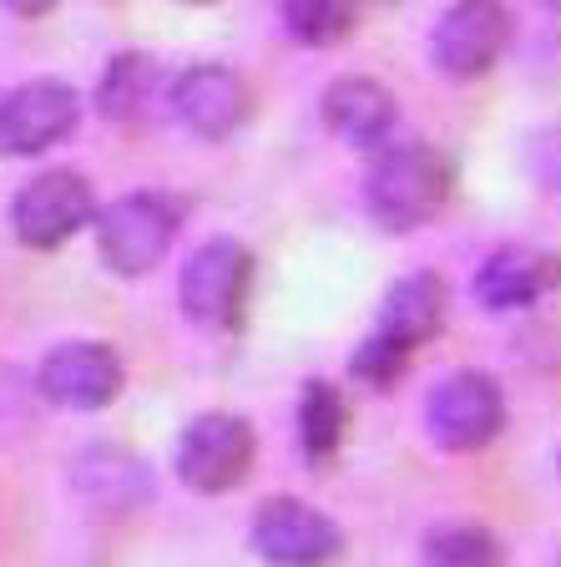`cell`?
Returning <instances> with one entry per match:
<instances>
[{"mask_svg":"<svg viewBox=\"0 0 561 567\" xmlns=\"http://www.w3.org/2000/svg\"><path fill=\"white\" fill-rule=\"evenodd\" d=\"M450 188H456V163L435 142H399L374 157L364 177V208L380 228L409 234L450 203Z\"/></svg>","mask_w":561,"mask_h":567,"instance_id":"obj_1","label":"cell"},{"mask_svg":"<svg viewBox=\"0 0 561 567\" xmlns=\"http://www.w3.org/2000/svg\"><path fill=\"white\" fill-rule=\"evenodd\" d=\"M183 208L163 193H127L112 208L96 213V254L112 274L122 279H142L163 264V254L173 248Z\"/></svg>","mask_w":561,"mask_h":567,"instance_id":"obj_2","label":"cell"},{"mask_svg":"<svg viewBox=\"0 0 561 567\" xmlns=\"http://www.w3.org/2000/svg\"><path fill=\"white\" fill-rule=\"evenodd\" d=\"M248 284H253V254L238 238H208L183 264L177 305L202 330H233L238 319H243Z\"/></svg>","mask_w":561,"mask_h":567,"instance_id":"obj_3","label":"cell"},{"mask_svg":"<svg viewBox=\"0 0 561 567\" xmlns=\"http://www.w3.org/2000/svg\"><path fill=\"white\" fill-rule=\"evenodd\" d=\"M253 456H258L253 425L243 415L208 411L183 431L173 466L187 492L222 496V492H233V486H243V476L253 472Z\"/></svg>","mask_w":561,"mask_h":567,"instance_id":"obj_4","label":"cell"},{"mask_svg":"<svg viewBox=\"0 0 561 567\" xmlns=\"http://www.w3.org/2000/svg\"><path fill=\"white\" fill-rule=\"evenodd\" d=\"M96 224V198L92 183L71 167H51V173L31 177L11 203V228L25 248L51 254V248L71 244L82 228Z\"/></svg>","mask_w":561,"mask_h":567,"instance_id":"obj_5","label":"cell"},{"mask_svg":"<svg viewBox=\"0 0 561 567\" xmlns=\"http://www.w3.org/2000/svg\"><path fill=\"white\" fill-rule=\"evenodd\" d=\"M425 421H430L435 446L445 451H480L491 446L506 431V395L491 375L480 370H460V375L440 380L430 390V405H425Z\"/></svg>","mask_w":561,"mask_h":567,"instance_id":"obj_6","label":"cell"},{"mask_svg":"<svg viewBox=\"0 0 561 567\" xmlns=\"http://www.w3.org/2000/svg\"><path fill=\"white\" fill-rule=\"evenodd\" d=\"M506 41H511V11H506L501 0H456L435 21L430 56L445 76L476 82V76H486L501 61Z\"/></svg>","mask_w":561,"mask_h":567,"instance_id":"obj_7","label":"cell"},{"mask_svg":"<svg viewBox=\"0 0 561 567\" xmlns=\"http://www.w3.org/2000/svg\"><path fill=\"white\" fill-rule=\"evenodd\" d=\"M253 553L269 567H329L344 553V532L299 496H273L253 517Z\"/></svg>","mask_w":561,"mask_h":567,"instance_id":"obj_8","label":"cell"},{"mask_svg":"<svg viewBox=\"0 0 561 567\" xmlns=\"http://www.w3.org/2000/svg\"><path fill=\"white\" fill-rule=\"evenodd\" d=\"M82 122V96L66 82H25L0 96V157H35L66 142Z\"/></svg>","mask_w":561,"mask_h":567,"instance_id":"obj_9","label":"cell"},{"mask_svg":"<svg viewBox=\"0 0 561 567\" xmlns=\"http://www.w3.org/2000/svg\"><path fill=\"white\" fill-rule=\"evenodd\" d=\"M35 390L61 411H102L122 395V360L102 340H71L41 360Z\"/></svg>","mask_w":561,"mask_h":567,"instance_id":"obj_10","label":"cell"},{"mask_svg":"<svg viewBox=\"0 0 561 567\" xmlns=\"http://www.w3.org/2000/svg\"><path fill=\"white\" fill-rule=\"evenodd\" d=\"M167 106H173V117L193 137L222 142V137H233L238 122L248 117V92L238 82V71L218 66V61H202V66H187L167 86Z\"/></svg>","mask_w":561,"mask_h":567,"instance_id":"obj_11","label":"cell"},{"mask_svg":"<svg viewBox=\"0 0 561 567\" xmlns=\"http://www.w3.org/2000/svg\"><path fill=\"white\" fill-rule=\"evenodd\" d=\"M561 284V259L557 254H541V248H496L491 259L480 264L476 274V299L486 309H521L531 299L551 295Z\"/></svg>","mask_w":561,"mask_h":567,"instance_id":"obj_12","label":"cell"},{"mask_svg":"<svg viewBox=\"0 0 561 567\" xmlns=\"http://www.w3.org/2000/svg\"><path fill=\"white\" fill-rule=\"evenodd\" d=\"M324 122L334 137L370 153L395 127V96H389L385 82H374V76H340L324 92Z\"/></svg>","mask_w":561,"mask_h":567,"instance_id":"obj_13","label":"cell"},{"mask_svg":"<svg viewBox=\"0 0 561 567\" xmlns=\"http://www.w3.org/2000/svg\"><path fill=\"white\" fill-rule=\"evenodd\" d=\"M445 309H450V295H445L440 274H430V269L405 274V279L385 295V305H380V324H374V330L399 340L405 350H415V344L440 334Z\"/></svg>","mask_w":561,"mask_h":567,"instance_id":"obj_14","label":"cell"},{"mask_svg":"<svg viewBox=\"0 0 561 567\" xmlns=\"http://www.w3.org/2000/svg\"><path fill=\"white\" fill-rule=\"evenodd\" d=\"M167 86H163V66L142 51H122V56L106 61L102 86H96V106H102L106 122H122V127H142L163 106Z\"/></svg>","mask_w":561,"mask_h":567,"instance_id":"obj_15","label":"cell"},{"mask_svg":"<svg viewBox=\"0 0 561 567\" xmlns=\"http://www.w3.org/2000/svg\"><path fill=\"white\" fill-rule=\"evenodd\" d=\"M76 492L92 496L96 507H112V512H127L137 507L147 496V472L132 451H117V446H92L76 456Z\"/></svg>","mask_w":561,"mask_h":567,"instance_id":"obj_16","label":"cell"},{"mask_svg":"<svg viewBox=\"0 0 561 567\" xmlns=\"http://www.w3.org/2000/svg\"><path fill=\"white\" fill-rule=\"evenodd\" d=\"M344 431H350V401L340 395V385L309 380L304 395H299V446H304V456L329 461L344 446Z\"/></svg>","mask_w":561,"mask_h":567,"instance_id":"obj_17","label":"cell"},{"mask_svg":"<svg viewBox=\"0 0 561 567\" xmlns=\"http://www.w3.org/2000/svg\"><path fill=\"white\" fill-rule=\"evenodd\" d=\"M364 0H283V31L299 47H340L354 31Z\"/></svg>","mask_w":561,"mask_h":567,"instance_id":"obj_18","label":"cell"},{"mask_svg":"<svg viewBox=\"0 0 561 567\" xmlns=\"http://www.w3.org/2000/svg\"><path fill=\"white\" fill-rule=\"evenodd\" d=\"M425 567H506V553L486 527H445L425 543Z\"/></svg>","mask_w":561,"mask_h":567,"instance_id":"obj_19","label":"cell"},{"mask_svg":"<svg viewBox=\"0 0 561 567\" xmlns=\"http://www.w3.org/2000/svg\"><path fill=\"white\" fill-rule=\"evenodd\" d=\"M409 354H415V350H405V344H399V340H389V334H380V330H374L370 340H364L360 350H354L350 370L364 380V385L385 390V385H395V380L409 370Z\"/></svg>","mask_w":561,"mask_h":567,"instance_id":"obj_20","label":"cell"},{"mask_svg":"<svg viewBox=\"0 0 561 567\" xmlns=\"http://www.w3.org/2000/svg\"><path fill=\"white\" fill-rule=\"evenodd\" d=\"M531 167H537V177L551 193H561V127L541 132V137L531 142Z\"/></svg>","mask_w":561,"mask_h":567,"instance_id":"obj_21","label":"cell"},{"mask_svg":"<svg viewBox=\"0 0 561 567\" xmlns=\"http://www.w3.org/2000/svg\"><path fill=\"white\" fill-rule=\"evenodd\" d=\"M11 16H25V21H35V16H46V11H56V0H0Z\"/></svg>","mask_w":561,"mask_h":567,"instance_id":"obj_22","label":"cell"},{"mask_svg":"<svg viewBox=\"0 0 561 567\" xmlns=\"http://www.w3.org/2000/svg\"><path fill=\"white\" fill-rule=\"evenodd\" d=\"M541 6H547V11H557V16H561V0H541Z\"/></svg>","mask_w":561,"mask_h":567,"instance_id":"obj_23","label":"cell"},{"mask_svg":"<svg viewBox=\"0 0 561 567\" xmlns=\"http://www.w3.org/2000/svg\"><path fill=\"white\" fill-rule=\"evenodd\" d=\"M183 6H218V0H183Z\"/></svg>","mask_w":561,"mask_h":567,"instance_id":"obj_24","label":"cell"}]
</instances>
